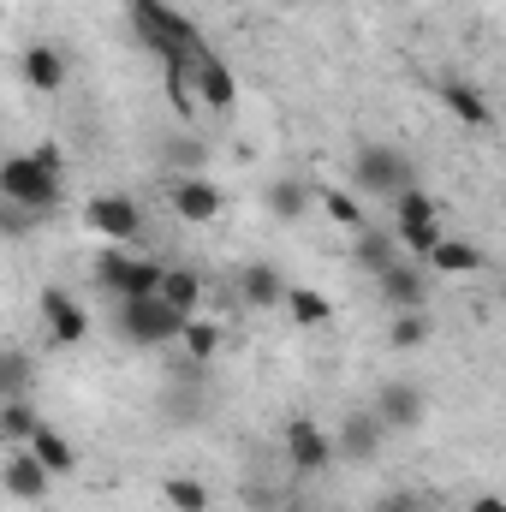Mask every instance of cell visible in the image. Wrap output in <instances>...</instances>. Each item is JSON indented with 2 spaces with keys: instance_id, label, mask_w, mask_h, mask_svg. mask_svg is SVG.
I'll use <instances>...</instances> for the list:
<instances>
[{
  "instance_id": "6da1fadb",
  "label": "cell",
  "mask_w": 506,
  "mask_h": 512,
  "mask_svg": "<svg viewBox=\"0 0 506 512\" xmlns=\"http://www.w3.org/2000/svg\"><path fill=\"white\" fill-rule=\"evenodd\" d=\"M0 203H18V209L48 221L66 203V173H48L30 149L24 155H0Z\"/></svg>"
},
{
  "instance_id": "7a4b0ae2",
  "label": "cell",
  "mask_w": 506,
  "mask_h": 512,
  "mask_svg": "<svg viewBox=\"0 0 506 512\" xmlns=\"http://www.w3.org/2000/svg\"><path fill=\"white\" fill-rule=\"evenodd\" d=\"M346 173H352V197H376V203H393L399 191L417 185V161L399 143H364Z\"/></svg>"
},
{
  "instance_id": "3957f363",
  "label": "cell",
  "mask_w": 506,
  "mask_h": 512,
  "mask_svg": "<svg viewBox=\"0 0 506 512\" xmlns=\"http://www.w3.org/2000/svg\"><path fill=\"white\" fill-rule=\"evenodd\" d=\"M179 328H185V316H179L173 304H161L155 292H149V298H120V304H114V334L126 340L131 352L179 346Z\"/></svg>"
},
{
  "instance_id": "277c9868",
  "label": "cell",
  "mask_w": 506,
  "mask_h": 512,
  "mask_svg": "<svg viewBox=\"0 0 506 512\" xmlns=\"http://www.w3.org/2000/svg\"><path fill=\"white\" fill-rule=\"evenodd\" d=\"M155 280H161V262L131 256L126 245H108V251L96 256V286H102L114 304H120V298H149Z\"/></svg>"
},
{
  "instance_id": "5b68a950",
  "label": "cell",
  "mask_w": 506,
  "mask_h": 512,
  "mask_svg": "<svg viewBox=\"0 0 506 512\" xmlns=\"http://www.w3.org/2000/svg\"><path fill=\"white\" fill-rule=\"evenodd\" d=\"M167 203H173V215L185 227H209V221L227 215V191L215 179H203V173H173L167 179Z\"/></svg>"
},
{
  "instance_id": "8992f818",
  "label": "cell",
  "mask_w": 506,
  "mask_h": 512,
  "mask_svg": "<svg viewBox=\"0 0 506 512\" xmlns=\"http://www.w3.org/2000/svg\"><path fill=\"white\" fill-rule=\"evenodd\" d=\"M84 215H90V227H96L108 245H126V251H131V245L143 239V209H137L131 197H120V191L90 197V209H84Z\"/></svg>"
},
{
  "instance_id": "52a82bcc",
  "label": "cell",
  "mask_w": 506,
  "mask_h": 512,
  "mask_svg": "<svg viewBox=\"0 0 506 512\" xmlns=\"http://www.w3.org/2000/svg\"><path fill=\"white\" fill-rule=\"evenodd\" d=\"M191 90H197V102L215 108V114H233V102H239V78H233V66H227L215 48H197V60H191Z\"/></svg>"
},
{
  "instance_id": "ba28073f",
  "label": "cell",
  "mask_w": 506,
  "mask_h": 512,
  "mask_svg": "<svg viewBox=\"0 0 506 512\" xmlns=\"http://www.w3.org/2000/svg\"><path fill=\"white\" fill-rule=\"evenodd\" d=\"M286 459H292L298 477H316V471L334 465V435L322 423H310V417H292L286 423Z\"/></svg>"
},
{
  "instance_id": "9c48e42d",
  "label": "cell",
  "mask_w": 506,
  "mask_h": 512,
  "mask_svg": "<svg viewBox=\"0 0 506 512\" xmlns=\"http://www.w3.org/2000/svg\"><path fill=\"white\" fill-rule=\"evenodd\" d=\"M42 322H48V340L54 346H84L90 340V310L66 286H48L42 292Z\"/></svg>"
},
{
  "instance_id": "30bf717a",
  "label": "cell",
  "mask_w": 506,
  "mask_h": 512,
  "mask_svg": "<svg viewBox=\"0 0 506 512\" xmlns=\"http://www.w3.org/2000/svg\"><path fill=\"white\" fill-rule=\"evenodd\" d=\"M328 435H334V459H346V465H376V459H381L376 411H346V417H340V429H328Z\"/></svg>"
},
{
  "instance_id": "8fae6325",
  "label": "cell",
  "mask_w": 506,
  "mask_h": 512,
  "mask_svg": "<svg viewBox=\"0 0 506 512\" xmlns=\"http://www.w3.org/2000/svg\"><path fill=\"white\" fill-rule=\"evenodd\" d=\"M376 286H381V304L387 310H423L429 304V268L411 262V256H399L393 268H381Z\"/></svg>"
},
{
  "instance_id": "7c38bea8",
  "label": "cell",
  "mask_w": 506,
  "mask_h": 512,
  "mask_svg": "<svg viewBox=\"0 0 506 512\" xmlns=\"http://www.w3.org/2000/svg\"><path fill=\"white\" fill-rule=\"evenodd\" d=\"M370 411H376L381 429H417V423H423V411H429V399H423V387H417V382H387L376 393V405H370Z\"/></svg>"
},
{
  "instance_id": "4fadbf2b",
  "label": "cell",
  "mask_w": 506,
  "mask_h": 512,
  "mask_svg": "<svg viewBox=\"0 0 506 512\" xmlns=\"http://www.w3.org/2000/svg\"><path fill=\"white\" fill-rule=\"evenodd\" d=\"M18 78H24L36 96H60V90H66V54L48 48V42H30V48L18 54Z\"/></svg>"
},
{
  "instance_id": "5bb4252c",
  "label": "cell",
  "mask_w": 506,
  "mask_h": 512,
  "mask_svg": "<svg viewBox=\"0 0 506 512\" xmlns=\"http://www.w3.org/2000/svg\"><path fill=\"white\" fill-rule=\"evenodd\" d=\"M48 483H54V477L36 465L30 447H12V453H6V465H0V489H6L12 501H48Z\"/></svg>"
},
{
  "instance_id": "9a60e30c",
  "label": "cell",
  "mask_w": 506,
  "mask_h": 512,
  "mask_svg": "<svg viewBox=\"0 0 506 512\" xmlns=\"http://www.w3.org/2000/svg\"><path fill=\"white\" fill-rule=\"evenodd\" d=\"M239 304H245V310H280V304H286V280H280L274 262L239 268Z\"/></svg>"
},
{
  "instance_id": "2e32d148",
  "label": "cell",
  "mask_w": 506,
  "mask_h": 512,
  "mask_svg": "<svg viewBox=\"0 0 506 512\" xmlns=\"http://www.w3.org/2000/svg\"><path fill=\"white\" fill-rule=\"evenodd\" d=\"M441 102H447V114H453L459 126H471V131H489V126H495L489 96H483L477 84H465V78H447V84H441Z\"/></svg>"
},
{
  "instance_id": "e0dca14e",
  "label": "cell",
  "mask_w": 506,
  "mask_h": 512,
  "mask_svg": "<svg viewBox=\"0 0 506 512\" xmlns=\"http://www.w3.org/2000/svg\"><path fill=\"white\" fill-rule=\"evenodd\" d=\"M423 268H429V274H483V268H489V251H483L477 239H453V233H447L435 251L423 256Z\"/></svg>"
},
{
  "instance_id": "ac0fdd59",
  "label": "cell",
  "mask_w": 506,
  "mask_h": 512,
  "mask_svg": "<svg viewBox=\"0 0 506 512\" xmlns=\"http://www.w3.org/2000/svg\"><path fill=\"white\" fill-rule=\"evenodd\" d=\"M155 298L173 304L179 316H197V310H203V274H197V268H161Z\"/></svg>"
},
{
  "instance_id": "d6986e66",
  "label": "cell",
  "mask_w": 506,
  "mask_h": 512,
  "mask_svg": "<svg viewBox=\"0 0 506 512\" xmlns=\"http://www.w3.org/2000/svg\"><path fill=\"white\" fill-rule=\"evenodd\" d=\"M393 262H399V239H393V227H358V239H352V268L381 274V268H393Z\"/></svg>"
},
{
  "instance_id": "ffe728a7",
  "label": "cell",
  "mask_w": 506,
  "mask_h": 512,
  "mask_svg": "<svg viewBox=\"0 0 506 512\" xmlns=\"http://www.w3.org/2000/svg\"><path fill=\"white\" fill-rule=\"evenodd\" d=\"M24 447L36 453V465H42L48 477H66V471H78V447H72V441H66L60 429H54V423H42V429H36V435H30Z\"/></svg>"
},
{
  "instance_id": "44dd1931",
  "label": "cell",
  "mask_w": 506,
  "mask_h": 512,
  "mask_svg": "<svg viewBox=\"0 0 506 512\" xmlns=\"http://www.w3.org/2000/svg\"><path fill=\"white\" fill-rule=\"evenodd\" d=\"M262 203H268V215H274V221H286V227H292V221H304V215H310L316 191H310L304 179H274V185L262 191Z\"/></svg>"
},
{
  "instance_id": "7402d4cb",
  "label": "cell",
  "mask_w": 506,
  "mask_h": 512,
  "mask_svg": "<svg viewBox=\"0 0 506 512\" xmlns=\"http://www.w3.org/2000/svg\"><path fill=\"white\" fill-rule=\"evenodd\" d=\"M179 346H185V358H191V364H209V358H221L227 334H221V322H209V316H185Z\"/></svg>"
},
{
  "instance_id": "603a6c76",
  "label": "cell",
  "mask_w": 506,
  "mask_h": 512,
  "mask_svg": "<svg viewBox=\"0 0 506 512\" xmlns=\"http://www.w3.org/2000/svg\"><path fill=\"white\" fill-rule=\"evenodd\" d=\"M36 429H42L36 399H0V447H24Z\"/></svg>"
},
{
  "instance_id": "cb8c5ba5",
  "label": "cell",
  "mask_w": 506,
  "mask_h": 512,
  "mask_svg": "<svg viewBox=\"0 0 506 512\" xmlns=\"http://www.w3.org/2000/svg\"><path fill=\"white\" fill-rule=\"evenodd\" d=\"M298 328H322L328 316H334V304H328V292H316V286H286V304H280Z\"/></svg>"
},
{
  "instance_id": "d4e9b609",
  "label": "cell",
  "mask_w": 506,
  "mask_h": 512,
  "mask_svg": "<svg viewBox=\"0 0 506 512\" xmlns=\"http://www.w3.org/2000/svg\"><path fill=\"white\" fill-rule=\"evenodd\" d=\"M30 387H36V364H30V352L0 346V399H30Z\"/></svg>"
},
{
  "instance_id": "484cf974",
  "label": "cell",
  "mask_w": 506,
  "mask_h": 512,
  "mask_svg": "<svg viewBox=\"0 0 506 512\" xmlns=\"http://www.w3.org/2000/svg\"><path fill=\"white\" fill-rule=\"evenodd\" d=\"M423 221H441V203H435L423 185L399 191V197H393V233H405V227H423Z\"/></svg>"
},
{
  "instance_id": "4316f807",
  "label": "cell",
  "mask_w": 506,
  "mask_h": 512,
  "mask_svg": "<svg viewBox=\"0 0 506 512\" xmlns=\"http://www.w3.org/2000/svg\"><path fill=\"white\" fill-rule=\"evenodd\" d=\"M387 346H393V352H423V346H429V316H423V310H393Z\"/></svg>"
},
{
  "instance_id": "83f0119b",
  "label": "cell",
  "mask_w": 506,
  "mask_h": 512,
  "mask_svg": "<svg viewBox=\"0 0 506 512\" xmlns=\"http://www.w3.org/2000/svg\"><path fill=\"white\" fill-rule=\"evenodd\" d=\"M316 203H322V209H328V221H340L346 233L370 227V221H364V203H358L352 191H340V185H316Z\"/></svg>"
},
{
  "instance_id": "f1b7e54d",
  "label": "cell",
  "mask_w": 506,
  "mask_h": 512,
  "mask_svg": "<svg viewBox=\"0 0 506 512\" xmlns=\"http://www.w3.org/2000/svg\"><path fill=\"white\" fill-rule=\"evenodd\" d=\"M161 495H167V507L173 512H209L215 501H209V489L197 483V477H167L161 483Z\"/></svg>"
},
{
  "instance_id": "f546056e",
  "label": "cell",
  "mask_w": 506,
  "mask_h": 512,
  "mask_svg": "<svg viewBox=\"0 0 506 512\" xmlns=\"http://www.w3.org/2000/svg\"><path fill=\"white\" fill-rule=\"evenodd\" d=\"M36 227H42V215H30L18 203H0V239H30Z\"/></svg>"
},
{
  "instance_id": "4dcf8cb0",
  "label": "cell",
  "mask_w": 506,
  "mask_h": 512,
  "mask_svg": "<svg viewBox=\"0 0 506 512\" xmlns=\"http://www.w3.org/2000/svg\"><path fill=\"white\" fill-rule=\"evenodd\" d=\"M203 155H209V149H203L197 137H179V143H167V161H173L179 173H197V167H203Z\"/></svg>"
},
{
  "instance_id": "1f68e13d",
  "label": "cell",
  "mask_w": 506,
  "mask_h": 512,
  "mask_svg": "<svg viewBox=\"0 0 506 512\" xmlns=\"http://www.w3.org/2000/svg\"><path fill=\"white\" fill-rule=\"evenodd\" d=\"M30 155H36V161H42L48 173H66V155H60V143H36Z\"/></svg>"
},
{
  "instance_id": "d6a6232c",
  "label": "cell",
  "mask_w": 506,
  "mask_h": 512,
  "mask_svg": "<svg viewBox=\"0 0 506 512\" xmlns=\"http://www.w3.org/2000/svg\"><path fill=\"white\" fill-rule=\"evenodd\" d=\"M471 512H506V501H501V495H477V501H471Z\"/></svg>"
},
{
  "instance_id": "836d02e7",
  "label": "cell",
  "mask_w": 506,
  "mask_h": 512,
  "mask_svg": "<svg viewBox=\"0 0 506 512\" xmlns=\"http://www.w3.org/2000/svg\"><path fill=\"white\" fill-rule=\"evenodd\" d=\"M381 512H417V501L411 495H393V501H381Z\"/></svg>"
},
{
  "instance_id": "e575fe53",
  "label": "cell",
  "mask_w": 506,
  "mask_h": 512,
  "mask_svg": "<svg viewBox=\"0 0 506 512\" xmlns=\"http://www.w3.org/2000/svg\"><path fill=\"white\" fill-rule=\"evenodd\" d=\"M274 6H304V0H274Z\"/></svg>"
}]
</instances>
